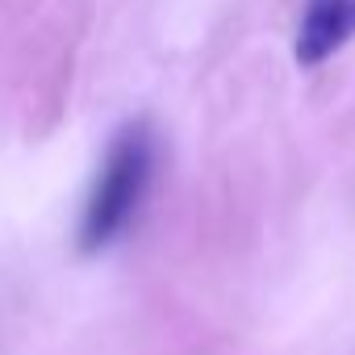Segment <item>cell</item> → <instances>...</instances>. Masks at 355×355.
<instances>
[{
  "label": "cell",
  "mask_w": 355,
  "mask_h": 355,
  "mask_svg": "<svg viewBox=\"0 0 355 355\" xmlns=\"http://www.w3.org/2000/svg\"><path fill=\"white\" fill-rule=\"evenodd\" d=\"M146 180H150V134L142 121H134L113 138V146L96 171V184L88 193L84 222H80L84 251H101L125 230V222L134 218V209L146 193Z\"/></svg>",
  "instance_id": "6da1fadb"
},
{
  "label": "cell",
  "mask_w": 355,
  "mask_h": 355,
  "mask_svg": "<svg viewBox=\"0 0 355 355\" xmlns=\"http://www.w3.org/2000/svg\"><path fill=\"white\" fill-rule=\"evenodd\" d=\"M355 38V0H309L297 26V63L318 67Z\"/></svg>",
  "instance_id": "7a4b0ae2"
}]
</instances>
